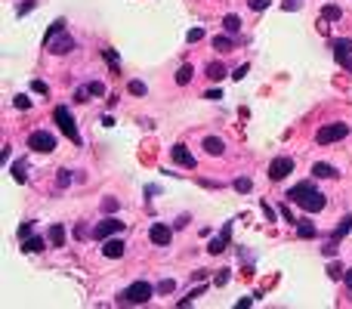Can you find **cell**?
I'll return each mask as SVG.
<instances>
[{"label":"cell","instance_id":"cell-1","mask_svg":"<svg viewBox=\"0 0 352 309\" xmlns=\"http://www.w3.org/2000/svg\"><path fill=\"white\" fill-rule=\"evenodd\" d=\"M287 198H290L296 207H303V210H309V213H318V210H324V204H327V198L315 189L309 179H306V183L290 186V189H287Z\"/></svg>","mask_w":352,"mask_h":309},{"label":"cell","instance_id":"cell-2","mask_svg":"<svg viewBox=\"0 0 352 309\" xmlns=\"http://www.w3.org/2000/svg\"><path fill=\"white\" fill-rule=\"evenodd\" d=\"M346 133H349V127L340 124V121H333V124L318 127V133H315V142H318V145H330V142H340Z\"/></svg>","mask_w":352,"mask_h":309},{"label":"cell","instance_id":"cell-3","mask_svg":"<svg viewBox=\"0 0 352 309\" xmlns=\"http://www.w3.org/2000/svg\"><path fill=\"white\" fill-rule=\"evenodd\" d=\"M148 300H152V284L148 281H133L121 294V303H148Z\"/></svg>","mask_w":352,"mask_h":309},{"label":"cell","instance_id":"cell-4","mask_svg":"<svg viewBox=\"0 0 352 309\" xmlns=\"http://www.w3.org/2000/svg\"><path fill=\"white\" fill-rule=\"evenodd\" d=\"M53 118H56V124H59V130L71 139V142H81V133H78V127H74V121H71V115H68V108L65 105H59L53 112Z\"/></svg>","mask_w":352,"mask_h":309},{"label":"cell","instance_id":"cell-5","mask_svg":"<svg viewBox=\"0 0 352 309\" xmlns=\"http://www.w3.org/2000/svg\"><path fill=\"white\" fill-rule=\"evenodd\" d=\"M28 149H34V152H53L56 149V136L53 133H47V130H34L31 136H28Z\"/></svg>","mask_w":352,"mask_h":309},{"label":"cell","instance_id":"cell-6","mask_svg":"<svg viewBox=\"0 0 352 309\" xmlns=\"http://www.w3.org/2000/svg\"><path fill=\"white\" fill-rule=\"evenodd\" d=\"M173 238V229L170 226H164V223H152V229H148V241L158 244V247H167Z\"/></svg>","mask_w":352,"mask_h":309},{"label":"cell","instance_id":"cell-7","mask_svg":"<svg viewBox=\"0 0 352 309\" xmlns=\"http://www.w3.org/2000/svg\"><path fill=\"white\" fill-rule=\"evenodd\" d=\"M118 232H124V223L121 220H102L96 229H93V238H99V241H105V238H111V235H118Z\"/></svg>","mask_w":352,"mask_h":309},{"label":"cell","instance_id":"cell-8","mask_svg":"<svg viewBox=\"0 0 352 309\" xmlns=\"http://www.w3.org/2000/svg\"><path fill=\"white\" fill-rule=\"evenodd\" d=\"M293 173V161L290 158H275L272 164H269V179H284V176H290Z\"/></svg>","mask_w":352,"mask_h":309},{"label":"cell","instance_id":"cell-9","mask_svg":"<svg viewBox=\"0 0 352 309\" xmlns=\"http://www.w3.org/2000/svg\"><path fill=\"white\" fill-rule=\"evenodd\" d=\"M170 158L176 161L179 167H189V170H195V155H192L189 149H185V145H173V149H170Z\"/></svg>","mask_w":352,"mask_h":309},{"label":"cell","instance_id":"cell-10","mask_svg":"<svg viewBox=\"0 0 352 309\" xmlns=\"http://www.w3.org/2000/svg\"><path fill=\"white\" fill-rule=\"evenodd\" d=\"M330 50H333V59H337L340 65H346L349 62V53H352V41L337 38V41H330Z\"/></svg>","mask_w":352,"mask_h":309},{"label":"cell","instance_id":"cell-11","mask_svg":"<svg viewBox=\"0 0 352 309\" xmlns=\"http://www.w3.org/2000/svg\"><path fill=\"white\" fill-rule=\"evenodd\" d=\"M229 238H232V223H226V226H222V232L216 235V238L210 241V253H213V257H216V253H222V250H226V244H229Z\"/></svg>","mask_w":352,"mask_h":309},{"label":"cell","instance_id":"cell-12","mask_svg":"<svg viewBox=\"0 0 352 309\" xmlns=\"http://www.w3.org/2000/svg\"><path fill=\"white\" fill-rule=\"evenodd\" d=\"M124 247H127V244H124L121 238H105V241H102V253H105L108 260H118V257H124Z\"/></svg>","mask_w":352,"mask_h":309},{"label":"cell","instance_id":"cell-13","mask_svg":"<svg viewBox=\"0 0 352 309\" xmlns=\"http://www.w3.org/2000/svg\"><path fill=\"white\" fill-rule=\"evenodd\" d=\"M204 152L213 155V158H219L222 152H226V142H222L219 136H204Z\"/></svg>","mask_w":352,"mask_h":309},{"label":"cell","instance_id":"cell-14","mask_svg":"<svg viewBox=\"0 0 352 309\" xmlns=\"http://www.w3.org/2000/svg\"><path fill=\"white\" fill-rule=\"evenodd\" d=\"M312 176L315 179H333V176H337V167H330V164H324V161H318V164L312 167Z\"/></svg>","mask_w":352,"mask_h":309},{"label":"cell","instance_id":"cell-15","mask_svg":"<svg viewBox=\"0 0 352 309\" xmlns=\"http://www.w3.org/2000/svg\"><path fill=\"white\" fill-rule=\"evenodd\" d=\"M47 238H50V244H53V247H62L68 235H65V229H62L59 223H53V226H50V235H47Z\"/></svg>","mask_w":352,"mask_h":309},{"label":"cell","instance_id":"cell-16","mask_svg":"<svg viewBox=\"0 0 352 309\" xmlns=\"http://www.w3.org/2000/svg\"><path fill=\"white\" fill-rule=\"evenodd\" d=\"M44 247H47V238H41V235H31V238L22 241V250H28V253H41Z\"/></svg>","mask_w":352,"mask_h":309},{"label":"cell","instance_id":"cell-17","mask_svg":"<svg viewBox=\"0 0 352 309\" xmlns=\"http://www.w3.org/2000/svg\"><path fill=\"white\" fill-rule=\"evenodd\" d=\"M59 34H65V19H56L53 25H50V31H47V38H44V44L50 47L56 38H59Z\"/></svg>","mask_w":352,"mask_h":309},{"label":"cell","instance_id":"cell-18","mask_svg":"<svg viewBox=\"0 0 352 309\" xmlns=\"http://www.w3.org/2000/svg\"><path fill=\"white\" fill-rule=\"evenodd\" d=\"M226 75H229V71H226V65H222V62H207V78L210 81H222Z\"/></svg>","mask_w":352,"mask_h":309},{"label":"cell","instance_id":"cell-19","mask_svg":"<svg viewBox=\"0 0 352 309\" xmlns=\"http://www.w3.org/2000/svg\"><path fill=\"white\" fill-rule=\"evenodd\" d=\"M349 229H352V216L346 213V216H343V220H340V226H337V232H333V235H330V241H333V244H337V241L343 238V235H349Z\"/></svg>","mask_w":352,"mask_h":309},{"label":"cell","instance_id":"cell-20","mask_svg":"<svg viewBox=\"0 0 352 309\" xmlns=\"http://www.w3.org/2000/svg\"><path fill=\"white\" fill-rule=\"evenodd\" d=\"M10 173H13V179H16V183H28V173H25V161H13Z\"/></svg>","mask_w":352,"mask_h":309},{"label":"cell","instance_id":"cell-21","mask_svg":"<svg viewBox=\"0 0 352 309\" xmlns=\"http://www.w3.org/2000/svg\"><path fill=\"white\" fill-rule=\"evenodd\" d=\"M222 28H226V34H238V28H241V19L235 13H229L226 19H222Z\"/></svg>","mask_w":352,"mask_h":309},{"label":"cell","instance_id":"cell-22","mask_svg":"<svg viewBox=\"0 0 352 309\" xmlns=\"http://www.w3.org/2000/svg\"><path fill=\"white\" fill-rule=\"evenodd\" d=\"M340 16H343V13H340V7H333V4L321 7V19H324V22H337Z\"/></svg>","mask_w":352,"mask_h":309},{"label":"cell","instance_id":"cell-23","mask_svg":"<svg viewBox=\"0 0 352 309\" xmlns=\"http://www.w3.org/2000/svg\"><path fill=\"white\" fill-rule=\"evenodd\" d=\"M296 235H300V238H315V226L309 220H300L296 223Z\"/></svg>","mask_w":352,"mask_h":309},{"label":"cell","instance_id":"cell-24","mask_svg":"<svg viewBox=\"0 0 352 309\" xmlns=\"http://www.w3.org/2000/svg\"><path fill=\"white\" fill-rule=\"evenodd\" d=\"M192 75H195V71H192V65H189V62L179 65V71H176V84H189V81H192Z\"/></svg>","mask_w":352,"mask_h":309},{"label":"cell","instance_id":"cell-25","mask_svg":"<svg viewBox=\"0 0 352 309\" xmlns=\"http://www.w3.org/2000/svg\"><path fill=\"white\" fill-rule=\"evenodd\" d=\"M50 47H53V53H71L74 41H71V38H62V41H56V44H50Z\"/></svg>","mask_w":352,"mask_h":309},{"label":"cell","instance_id":"cell-26","mask_svg":"<svg viewBox=\"0 0 352 309\" xmlns=\"http://www.w3.org/2000/svg\"><path fill=\"white\" fill-rule=\"evenodd\" d=\"M235 189H238V192H244V195H247V192L253 189V179H250V176H238V179H235Z\"/></svg>","mask_w":352,"mask_h":309},{"label":"cell","instance_id":"cell-27","mask_svg":"<svg viewBox=\"0 0 352 309\" xmlns=\"http://www.w3.org/2000/svg\"><path fill=\"white\" fill-rule=\"evenodd\" d=\"M213 47L226 53V50H232V38H229V34H219V38H213Z\"/></svg>","mask_w":352,"mask_h":309},{"label":"cell","instance_id":"cell-28","mask_svg":"<svg viewBox=\"0 0 352 309\" xmlns=\"http://www.w3.org/2000/svg\"><path fill=\"white\" fill-rule=\"evenodd\" d=\"M327 275H330V278H333V281H337V278H343V275H346V269H343V266H340V263H337V260H333V263H330V266H327Z\"/></svg>","mask_w":352,"mask_h":309},{"label":"cell","instance_id":"cell-29","mask_svg":"<svg viewBox=\"0 0 352 309\" xmlns=\"http://www.w3.org/2000/svg\"><path fill=\"white\" fill-rule=\"evenodd\" d=\"M204 290H207V287H204V284H198V287L192 290V294H189V297H182V300H179V306H189V303H192L195 297H201V294H204Z\"/></svg>","mask_w":352,"mask_h":309},{"label":"cell","instance_id":"cell-30","mask_svg":"<svg viewBox=\"0 0 352 309\" xmlns=\"http://www.w3.org/2000/svg\"><path fill=\"white\" fill-rule=\"evenodd\" d=\"M87 90H90V96H105V87H102L99 81H90Z\"/></svg>","mask_w":352,"mask_h":309},{"label":"cell","instance_id":"cell-31","mask_svg":"<svg viewBox=\"0 0 352 309\" xmlns=\"http://www.w3.org/2000/svg\"><path fill=\"white\" fill-rule=\"evenodd\" d=\"M13 105H16V108H22V112H25V108H31V99H28L25 93H19V96L13 99Z\"/></svg>","mask_w":352,"mask_h":309},{"label":"cell","instance_id":"cell-32","mask_svg":"<svg viewBox=\"0 0 352 309\" xmlns=\"http://www.w3.org/2000/svg\"><path fill=\"white\" fill-rule=\"evenodd\" d=\"M130 93H133V96H145V84L142 81H130Z\"/></svg>","mask_w":352,"mask_h":309},{"label":"cell","instance_id":"cell-33","mask_svg":"<svg viewBox=\"0 0 352 309\" xmlns=\"http://www.w3.org/2000/svg\"><path fill=\"white\" fill-rule=\"evenodd\" d=\"M31 235H34V226H31V223H22V226H19V238H22V241L31 238Z\"/></svg>","mask_w":352,"mask_h":309},{"label":"cell","instance_id":"cell-34","mask_svg":"<svg viewBox=\"0 0 352 309\" xmlns=\"http://www.w3.org/2000/svg\"><path fill=\"white\" fill-rule=\"evenodd\" d=\"M216 287H222V284H229V269H219L216 272V281H213Z\"/></svg>","mask_w":352,"mask_h":309},{"label":"cell","instance_id":"cell-35","mask_svg":"<svg viewBox=\"0 0 352 309\" xmlns=\"http://www.w3.org/2000/svg\"><path fill=\"white\" fill-rule=\"evenodd\" d=\"M176 284L170 281V278H164V281H158V290H161V294H170V290H173Z\"/></svg>","mask_w":352,"mask_h":309},{"label":"cell","instance_id":"cell-36","mask_svg":"<svg viewBox=\"0 0 352 309\" xmlns=\"http://www.w3.org/2000/svg\"><path fill=\"white\" fill-rule=\"evenodd\" d=\"M201 38H204V28H192L189 31V44H198Z\"/></svg>","mask_w":352,"mask_h":309},{"label":"cell","instance_id":"cell-37","mask_svg":"<svg viewBox=\"0 0 352 309\" xmlns=\"http://www.w3.org/2000/svg\"><path fill=\"white\" fill-rule=\"evenodd\" d=\"M247 7L259 13V10H266V7H269V0H247Z\"/></svg>","mask_w":352,"mask_h":309},{"label":"cell","instance_id":"cell-38","mask_svg":"<svg viewBox=\"0 0 352 309\" xmlns=\"http://www.w3.org/2000/svg\"><path fill=\"white\" fill-rule=\"evenodd\" d=\"M102 210H105V213H108V210L115 213V210H118V201H115V198H105V201H102Z\"/></svg>","mask_w":352,"mask_h":309},{"label":"cell","instance_id":"cell-39","mask_svg":"<svg viewBox=\"0 0 352 309\" xmlns=\"http://www.w3.org/2000/svg\"><path fill=\"white\" fill-rule=\"evenodd\" d=\"M56 183H59V186L65 189V186L71 183V176H68V170H59V176H56Z\"/></svg>","mask_w":352,"mask_h":309},{"label":"cell","instance_id":"cell-40","mask_svg":"<svg viewBox=\"0 0 352 309\" xmlns=\"http://www.w3.org/2000/svg\"><path fill=\"white\" fill-rule=\"evenodd\" d=\"M247 71H250V65H238L232 78H235V81H241V78H244V75H247Z\"/></svg>","mask_w":352,"mask_h":309},{"label":"cell","instance_id":"cell-41","mask_svg":"<svg viewBox=\"0 0 352 309\" xmlns=\"http://www.w3.org/2000/svg\"><path fill=\"white\" fill-rule=\"evenodd\" d=\"M102 56H105V62H111V65H118V53H115V50H105V53H102Z\"/></svg>","mask_w":352,"mask_h":309},{"label":"cell","instance_id":"cell-42","mask_svg":"<svg viewBox=\"0 0 352 309\" xmlns=\"http://www.w3.org/2000/svg\"><path fill=\"white\" fill-rule=\"evenodd\" d=\"M31 90H34V93H41V96H44V93H47V84H44V81H34V84H31Z\"/></svg>","mask_w":352,"mask_h":309},{"label":"cell","instance_id":"cell-43","mask_svg":"<svg viewBox=\"0 0 352 309\" xmlns=\"http://www.w3.org/2000/svg\"><path fill=\"white\" fill-rule=\"evenodd\" d=\"M281 220H284V223H296V220H293V213H290L284 204H281Z\"/></svg>","mask_w":352,"mask_h":309},{"label":"cell","instance_id":"cell-44","mask_svg":"<svg viewBox=\"0 0 352 309\" xmlns=\"http://www.w3.org/2000/svg\"><path fill=\"white\" fill-rule=\"evenodd\" d=\"M31 10H34V0H28V4L19 7V16H25V13H31Z\"/></svg>","mask_w":352,"mask_h":309},{"label":"cell","instance_id":"cell-45","mask_svg":"<svg viewBox=\"0 0 352 309\" xmlns=\"http://www.w3.org/2000/svg\"><path fill=\"white\" fill-rule=\"evenodd\" d=\"M74 235H78V238H87V235H93L87 226H78V232H74Z\"/></svg>","mask_w":352,"mask_h":309},{"label":"cell","instance_id":"cell-46","mask_svg":"<svg viewBox=\"0 0 352 309\" xmlns=\"http://www.w3.org/2000/svg\"><path fill=\"white\" fill-rule=\"evenodd\" d=\"M185 223H189V216H179V220L173 223V229H185Z\"/></svg>","mask_w":352,"mask_h":309},{"label":"cell","instance_id":"cell-47","mask_svg":"<svg viewBox=\"0 0 352 309\" xmlns=\"http://www.w3.org/2000/svg\"><path fill=\"white\" fill-rule=\"evenodd\" d=\"M207 99H222V90H207Z\"/></svg>","mask_w":352,"mask_h":309},{"label":"cell","instance_id":"cell-48","mask_svg":"<svg viewBox=\"0 0 352 309\" xmlns=\"http://www.w3.org/2000/svg\"><path fill=\"white\" fill-rule=\"evenodd\" d=\"M300 7V0H284V10H296Z\"/></svg>","mask_w":352,"mask_h":309},{"label":"cell","instance_id":"cell-49","mask_svg":"<svg viewBox=\"0 0 352 309\" xmlns=\"http://www.w3.org/2000/svg\"><path fill=\"white\" fill-rule=\"evenodd\" d=\"M343 278H346V284H349V290H352V269H346V275H343Z\"/></svg>","mask_w":352,"mask_h":309}]
</instances>
